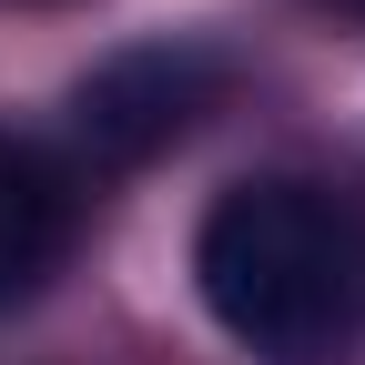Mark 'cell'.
Segmentation results:
<instances>
[{
    "instance_id": "cell-1",
    "label": "cell",
    "mask_w": 365,
    "mask_h": 365,
    "mask_svg": "<svg viewBox=\"0 0 365 365\" xmlns=\"http://www.w3.org/2000/svg\"><path fill=\"white\" fill-rule=\"evenodd\" d=\"M203 314L264 365H335L365 335V213L304 173H254L193 223Z\"/></svg>"
},
{
    "instance_id": "cell-2",
    "label": "cell",
    "mask_w": 365,
    "mask_h": 365,
    "mask_svg": "<svg viewBox=\"0 0 365 365\" xmlns=\"http://www.w3.org/2000/svg\"><path fill=\"white\" fill-rule=\"evenodd\" d=\"M213 102H223V51H203V41H132L71 91V132L91 143V163H153Z\"/></svg>"
},
{
    "instance_id": "cell-3",
    "label": "cell",
    "mask_w": 365,
    "mask_h": 365,
    "mask_svg": "<svg viewBox=\"0 0 365 365\" xmlns=\"http://www.w3.org/2000/svg\"><path fill=\"white\" fill-rule=\"evenodd\" d=\"M61 244H71V182H61V163L41 143H21V132H0V314L51 284Z\"/></svg>"
},
{
    "instance_id": "cell-4",
    "label": "cell",
    "mask_w": 365,
    "mask_h": 365,
    "mask_svg": "<svg viewBox=\"0 0 365 365\" xmlns=\"http://www.w3.org/2000/svg\"><path fill=\"white\" fill-rule=\"evenodd\" d=\"M314 11H335V21H365V0H314Z\"/></svg>"
}]
</instances>
